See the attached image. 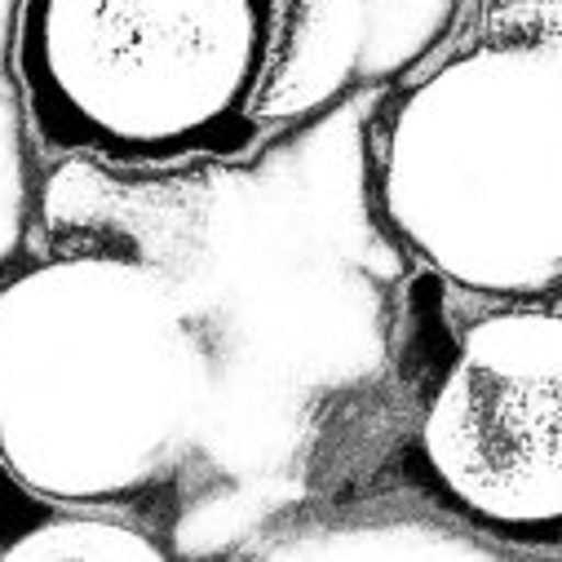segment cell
<instances>
[{"instance_id": "obj_7", "label": "cell", "mask_w": 562, "mask_h": 562, "mask_svg": "<svg viewBox=\"0 0 562 562\" xmlns=\"http://www.w3.org/2000/svg\"><path fill=\"white\" fill-rule=\"evenodd\" d=\"M492 41H562L558 0H487Z\"/></svg>"}, {"instance_id": "obj_6", "label": "cell", "mask_w": 562, "mask_h": 562, "mask_svg": "<svg viewBox=\"0 0 562 562\" xmlns=\"http://www.w3.org/2000/svg\"><path fill=\"white\" fill-rule=\"evenodd\" d=\"M165 562L169 544L133 509L80 505L23 483L0 461V562Z\"/></svg>"}, {"instance_id": "obj_2", "label": "cell", "mask_w": 562, "mask_h": 562, "mask_svg": "<svg viewBox=\"0 0 562 562\" xmlns=\"http://www.w3.org/2000/svg\"><path fill=\"white\" fill-rule=\"evenodd\" d=\"M372 200L398 248L470 302L562 289V41H492L376 115Z\"/></svg>"}, {"instance_id": "obj_4", "label": "cell", "mask_w": 562, "mask_h": 562, "mask_svg": "<svg viewBox=\"0 0 562 562\" xmlns=\"http://www.w3.org/2000/svg\"><path fill=\"white\" fill-rule=\"evenodd\" d=\"M435 492L479 531L558 549L562 531V311L479 302L439 359L416 430Z\"/></svg>"}, {"instance_id": "obj_1", "label": "cell", "mask_w": 562, "mask_h": 562, "mask_svg": "<svg viewBox=\"0 0 562 562\" xmlns=\"http://www.w3.org/2000/svg\"><path fill=\"white\" fill-rule=\"evenodd\" d=\"M209 394V346L151 270L54 248L0 279V461L36 492L147 505Z\"/></svg>"}, {"instance_id": "obj_5", "label": "cell", "mask_w": 562, "mask_h": 562, "mask_svg": "<svg viewBox=\"0 0 562 562\" xmlns=\"http://www.w3.org/2000/svg\"><path fill=\"white\" fill-rule=\"evenodd\" d=\"M209 165L182 169H124L98 160H63L45 191V222L58 252H93L151 270L182 297L187 279L217 257L231 200Z\"/></svg>"}, {"instance_id": "obj_3", "label": "cell", "mask_w": 562, "mask_h": 562, "mask_svg": "<svg viewBox=\"0 0 562 562\" xmlns=\"http://www.w3.org/2000/svg\"><path fill=\"white\" fill-rule=\"evenodd\" d=\"M284 0H19L14 80L32 143L124 169L257 147Z\"/></svg>"}]
</instances>
